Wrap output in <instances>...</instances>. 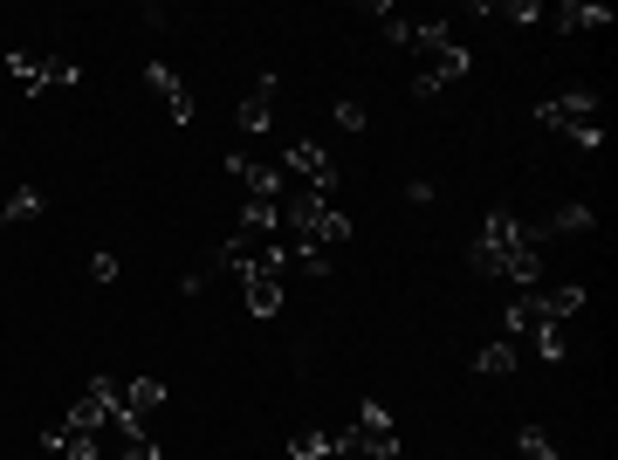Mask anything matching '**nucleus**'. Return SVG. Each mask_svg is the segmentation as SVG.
Wrapping results in <instances>:
<instances>
[{
  "label": "nucleus",
  "instance_id": "obj_4",
  "mask_svg": "<svg viewBox=\"0 0 618 460\" xmlns=\"http://www.w3.org/2000/svg\"><path fill=\"white\" fill-rule=\"evenodd\" d=\"M330 453H365V460H399V426H392V413H385L378 399H365V405H357V426H344V433H330Z\"/></svg>",
  "mask_w": 618,
  "mask_h": 460
},
{
  "label": "nucleus",
  "instance_id": "obj_15",
  "mask_svg": "<svg viewBox=\"0 0 618 460\" xmlns=\"http://www.w3.org/2000/svg\"><path fill=\"white\" fill-rule=\"evenodd\" d=\"M543 323H550V317L536 310V296H515L508 310H502V337H508V344H515V337H536Z\"/></svg>",
  "mask_w": 618,
  "mask_h": 460
},
{
  "label": "nucleus",
  "instance_id": "obj_26",
  "mask_svg": "<svg viewBox=\"0 0 618 460\" xmlns=\"http://www.w3.org/2000/svg\"><path fill=\"white\" fill-rule=\"evenodd\" d=\"M433 76H440V83H454V76H468V48H440V56H433Z\"/></svg>",
  "mask_w": 618,
  "mask_h": 460
},
{
  "label": "nucleus",
  "instance_id": "obj_24",
  "mask_svg": "<svg viewBox=\"0 0 618 460\" xmlns=\"http://www.w3.org/2000/svg\"><path fill=\"white\" fill-rule=\"evenodd\" d=\"M323 453H330V433L323 426H302L296 440H289V460H323Z\"/></svg>",
  "mask_w": 618,
  "mask_h": 460
},
{
  "label": "nucleus",
  "instance_id": "obj_11",
  "mask_svg": "<svg viewBox=\"0 0 618 460\" xmlns=\"http://www.w3.org/2000/svg\"><path fill=\"white\" fill-rule=\"evenodd\" d=\"M124 413L151 426V419L165 413V378H151V371H145V378H131V386H124Z\"/></svg>",
  "mask_w": 618,
  "mask_h": 460
},
{
  "label": "nucleus",
  "instance_id": "obj_19",
  "mask_svg": "<svg viewBox=\"0 0 618 460\" xmlns=\"http://www.w3.org/2000/svg\"><path fill=\"white\" fill-rule=\"evenodd\" d=\"M515 357H523V350H515L508 337H495L488 350H474V371H481V378H508V371H515Z\"/></svg>",
  "mask_w": 618,
  "mask_h": 460
},
{
  "label": "nucleus",
  "instance_id": "obj_23",
  "mask_svg": "<svg viewBox=\"0 0 618 460\" xmlns=\"http://www.w3.org/2000/svg\"><path fill=\"white\" fill-rule=\"evenodd\" d=\"M529 344H536V357H543V365H563V357H571V344H563V323H543Z\"/></svg>",
  "mask_w": 618,
  "mask_h": 460
},
{
  "label": "nucleus",
  "instance_id": "obj_29",
  "mask_svg": "<svg viewBox=\"0 0 618 460\" xmlns=\"http://www.w3.org/2000/svg\"><path fill=\"white\" fill-rule=\"evenodd\" d=\"M90 275H96V283H117L124 268H117V254H96V262H90Z\"/></svg>",
  "mask_w": 618,
  "mask_h": 460
},
{
  "label": "nucleus",
  "instance_id": "obj_12",
  "mask_svg": "<svg viewBox=\"0 0 618 460\" xmlns=\"http://www.w3.org/2000/svg\"><path fill=\"white\" fill-rule=\"evenodd\" d=\"M611 8H591V0H563V8H550V28L557 35H591V28H605Z\"/></svg>",
  "mask_w": 618,
  "mask_h": 460
},
{
  "label": "nucleus",
  "instance_id": "obj_27",
  "mask_svg": "<svg viewBox=\"0 0 618 460\" xmlns=\"http://www.w3.org/2000/svg\"><path fill=\"white\" fill-rule=\"evenodd\" d=\"M365 124H371V111L357 104V96H344V104H337V131H365Z\"/></svg>",
  "mask_w": 618,
  "mask_h": 460
},
{
  "label": "nucleus",
  "instance_id": "obj_16",
  "mask_svg": "<svg viewBox=\"0 0 618 460\" xmlns=\"http://www.w3.org/2000/svg\"><path fill=\"white\" fill-rule=\"evenodd\" d=\"M474 14L508 21V28H529V21H543V8H536V0H474Z\"/></svg>",
  "mask_w": 618,
  "mask_h": 460
},
{
  "label": "nucleus",
  "instance_id": "obj_8",
  "mask_svg": "<svg viewBox=\"0 0 618 460\" xmlns=\"http://www.w3.org/2000/svg\"><path fill=\"white\" fill-rule=\"evenodd\" d=\"M241 289H248V317H275L282 310V275L268 262H248L241 268Z\"/></svg>",
  "mask_w": 618,
  "mask_h": 460
},
{
  "label": "nucleus",
  "instance_id": "obj_21",
  "mask_svg": "<svg viewBox=\"0 0 618 460\" xmlns=\"http://www.w3.org/2000/svg\"><path fill=\"white\" fill-rule=\"evenodd\" d=\"M275 199H248V214H241V234H254V241H268L275 234Z\"/></svg>",
  "mask_w": 618,
  "mask_h": 460
},
{
  "label": "nucleus",
  "instance_id": "obj_18",
  "mask_svg": "<svg viewBox=\"0 0 618 460\" xmlns=\"http://www.w3.org/2000/svg\"><path fill=\"white\" fill-rule=\"evenodd\" d=\"M405 48H420V56H440V48H454V28H447V21H412V28H405Z\"/></svg>",
  "mask_w": 618,
  "mask_h": 460
},
{
  "label": "nucleus",
  "instance_id": "obj_10",
  "mask_svg": "<svg viewBox=\"0 0 618 460\" xmlns=\"http://www.w3.org/2000/svg\"><path fill=\"white\" fill-rule=\"evenodd\" d=\"M268 117H275V76H254V90L241 96V111H234V124L254 138V131H268Z\"/></svg>",
  "mask_w": 618,
  "mask_h": 460
},
{
  "label": "nucleus",
  "instance_id": "obj_6",
  "mask_svg": "<svg viewBox=\"0 0 618 460\" xmlns=\"http://www.w3.org/2000/svg\"><path fill=\"white\" fill-rule=\"evenodd\" d=\"M145 83H151V96L172 111V124H193V117H199V104H193V90H186V76H179V69L145 62Z\"/></svg>",
  "mask_w": 618,
  "mask_h": 460
},
{
  "label": "nucleus",
  "instance_id": "obj_25",
  "mask_svg": "<svg viewBox=\"0 0 618 460\" xmlns=\"http://www.w3.org/2000/svg\"><path fill=\"white\" fill-rule=\"evenodd\" d=\"M62 419H69V426H83V433H103V399H90V392H83Z\"/></svg>",
  "mask_w": 618,
  "mask_h": 460
},
{
  "label": "nucleus",
  "instance_id": "obj_28",
  "mask_svg": "<svg viewBox=\"0 0 618 460\" xmlns=\"http://www.w3.org/2000/svg\"><path fill=\"white\" fill-rule=\"evenodd\" d=\"M289 268H302V275H330V248H296Z\"/></svg>",
  "mask_w": 618,
  "mask_h": 460
},
{
  "label": "nucleus",
  "instance_id": "obj_2",
  "mask_svg": "<svg viewBox=\"0 0 618 460\" xmlns=\"http://www.w3.org/2000/svg\"><path fill=\"white\" fill-rule=\"evenodd\" d=\"M536 124H543V131H563V138L584 145V151L605 145V111H598V96H591V90L543 96V104H536Z\"/></svg>",
  "mask_w": 618,
  "mask_h": 460
},
{
  "label": "nucleus",
  "instance_id": "obj_22",
  "mask_svg": "<svg viewBox=\"0 0 618 460\" xmlns=\"http://www.w3.org/2000/svg\"><path fill=\"white\" fill-rule=\"evenodd\" d=\"M515 447H523L529 460H557V440H550V433L536 426V419H529V426H515Z\"/></svg>",
  "mask_w": 618,
  "mask_h": 460
},
{
  "label": "nucleus",
  "instance_id": "obj_9",
  "mask_svg": "<svg viewBox=\"0 0 618 460\" xmlns=\"http://www.w3.org/2000/svg\"><path fill=\"white\" fill-rule=\"evenodd\" d=\"M42 447L62 453V460H103V440H96V433H83V426H69V419L42 426Z\"/></svg>",
  "mask_w": 618,
  "mask_h": 460
},
{
  "label": "nucleus",
  "instance_id": "obj_7",
  "mask_svg": "<svg viewBox=\"0 0 618 460\" xmlns=\"http://www.w3.org/2000/svg\"><path fill=\"white\" fill-rule=\"evenodd\" d=\"M227 179H241L248 199H275L282 186H289V172H282V165H254L248 151H227Z\"/></svg>",
  "mask_w": 618,
  "mask_h": 460
},
{
  "label": "nucleus",
  "instance_id": "obj_20",
  "mask_svg": "<svg viewBox=\"0 0 618 460\" xmlns=\"http://www.w3.org/2000/svg\"><path fill=\"white\" fill-rule=\"evenodd\" d=\"M48 207V199H42V186H21L14 199H0V227H21V220H35Z\"/></svg>",
  "mask_w": 618,
  "mask_h": 460
},
{
  "label": "nucleus",
  "instance_id": "obj_14",
  "mask_svg": "<svg viewBox=\"0 0 618 460\" xmlns=\"http://www.w3.org/2000/svg\"><path fill=\"white\" fill-rule=\"evenodd\" d=\"M529 296H536V310H543L550 323H563V317L584 310V283H557V289H529Z\"/></svg>",
  "mask_w": 618,
  "mask_h": 460
},
{
  "label": "nucleus",
  "instance_id": "obj_17",
  "mask_svg": "<svg viewBox=\"0 0 618 460\" xmlns=\"http://www.w3.org/2000/svg\"><path fill=\"white\" fill-rule=\"evenodd\" d=\"M591 227H598V214H591L584 199H571V207H557V214L543 220V234L557 241V234H591Z\"/></svg>",
  "mask_w": 618,
  "mask_h": 460
},
{
  "label": "nucleus",
  "instance_id": "obj_1",
  "mask_svg": "<svg viewBox=\"0 0 618 460\" xmlns=\"http://www.w3.org/2000/svg\"><path fill=\"white\" fill-rule=\"evenodd\" d=\"M550 234L543 227H529V220H515L508 207H495L481 220V241L468 248V268L474 275H488V283H502V268H508V254H523V248H543Z\"/></svg>",
  "mask_w": 618,
  "mask_h": 460
},
{
  "label": "nucleus",
  "instance_id": "obj_13",
  "mask_svg": "<svg viewBox=\"0 0 618 460\" xmlns=\"http://www.w3.org/2000/svg\"><path fill=\"white\" fill-rule=\"evenodd\" d=\"M48 83H83V62H69V56H35V76H28V83H21V90H28V96H42Z\"/></svg>",
  "mask_w": 618,
  "mask_h": 460
},
{
  "label": "nucleus",
  "instance_id": "obj_3",
  "mask_svg": "<svg viewBox=\"0 0 618 460\" xmlns=\"http://www.w3.org/2000/svg\"><path fill=\"white\" fill-rule=\"evenodd\" d=\"M282 227L296 234V248H323V241H351V214H337L323 193H289L282 199Z\"/></svg>",
  "mask_w": 618,
  "mask_h": 460
},
{
  "label": "nucleus",
  "instance_id": "obj_5",
  "mask_svg": "<svg viewBox=\"0 0 618 460\" xmlns=\"http://www.w3.org/2000/svg\"><path fill=\"white\" fill-rule=\"evenodd\" d=\"M282 172L309 179V193H323V199H330V186H337V165H330V151H323V145H309V138L282 151Z\"/></svg>",
  "mask_w": 618,
  "mask_h": 460
}]
</instances>
